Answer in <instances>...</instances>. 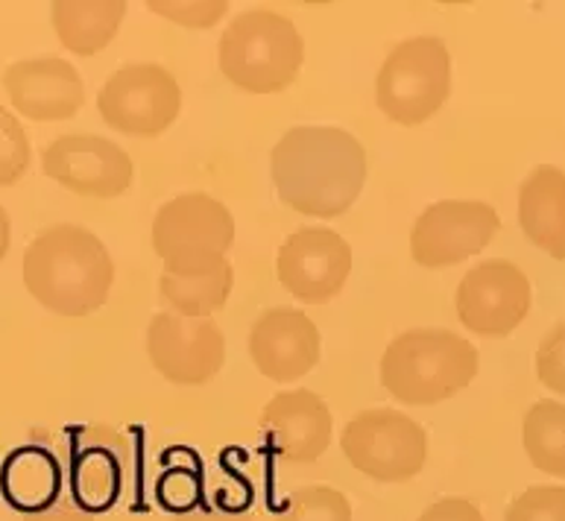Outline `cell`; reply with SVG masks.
Listing matches in <instances>:
<instances>
[{
  "instance_id": "6da1fadb",
  "label": "cell",
  "mask_w": 565,
  "mask_h": 521,
  "mask_svg": "<svg viewBox=\"0 0 565 521\" xmlns=\"http://www.w3.org/2000/svg\"><path fill=\"white\" fill-rule=\"evenodd\" d=\"M276 194L308 217H338L354 205L366 182L363 143L338 127H296L270 156Z\"/></svg>"
},
{
  "instance_id": "7a4b0ae2",
  "label": "cell",
  "mask_w": 565,
  "mask_h": 521,
  "mask_svg": "<svg viewBox=\"0 0 565 521\" xmlns=\"http://www.w3.org/2000/svg\"><path fill=\"white\" fill-rule=\"evenodd\" d=\"M115 281L109 249L94 232L60 223L39 232L24 253V285L35 302L62 317H85L106 305Z\"/></svg>"
},
{
  "instance_id": "3957f363",
  "label": "cell",
  "mask_w": 565,
  "mask_h": 521,
  "mask_svg": "<svg viewBox=\"0 0 565 521\" xmlns=\"http://www.w3.org/2000/svg\"><path fill=\"white\" fill-rule=\"evenodd\" d=\"M478 375V349L446 328L398 334L381 358V384L402 404L446 402Z\"/></svg>"
},
{
  "instance_id": "277c9868",
  "label": "cell",
  "mask_w": 565,
  "mask_h": 521,
  "mask_svg": "<svg viewBox=\"0 0 565 521\" xmlns=\"http://www.w3.org/2000/svg\"><path fill=\"white\" fill-rule=\"evenodd\" d=\"M302 62V33L273 9H246L220 35V71L249 94L290 88Z\"/></svg>"
},
{
  "instance_id": "5b68a950",
  "label": "cell",
  "mask_w": 565,
  "mask_h": 521,
  "mask_svg": "<svg viewBox=\"0 0 565 521\" xmlns=\"http://www.w3.org/2000/svg\"><path fill=\"white\" fill-rule=\"evenodd\" d=\"M235 244V217L209 194H182L164 202L152 220V249L170 276H205L226 260Z\"/></svg>"
},
{
  "instance_id": "8992f818",
  "label": "cell",
  "mask_w": 565,
  "mask_h": 521,
  "mask_svg": "<svg viewBox=\"0 0 565 521\" xmlns=\"http://www.w3.org/2000/svg\"><path fill=\"white\" fill-rule=\"evenodd\" d=\"M451 94V53L437 35L396 44L375 79V103L390 120L419 127Z\"/></svg>"
},
{
  "instance_id": "52a82bcc",
  "label": "cell",
  "mask_w": 565,
  "mask_h": 521,
  "mask_svg": "<svg viewBox=\"0 0 565 521\" xmlns=\"http://www.w3.org/2000/svg\"><path fill=\"white\" fill-rule=\"evenodd\" d=\"M340 448L366 478L379 483H405L428 462V430L407 413L375 407L347 422Z\"/></svg>"
},
{
  "instance_id": "ba28073f",
  "label": "cell",
  "mask_w": 565,
  "mask_h": 521,
  "mask_svg": "<svg viewBox=\"0 0 565 521\" xmlns=\"http://www.w3.org/2000/svg\"><path fill=\"white\" fill-rule=\"evenodd\" d=\"M100 118L111 129L136 138L161 135L182 109V88L168 67L141 62L115 71L97 97Z\"/></svg>"
},
{
  "instance_id": "9c48e42d",
  "label": "cell",
  "mask_w": 565,
  "mask_h": 521,
  "mask_svg": "<svg viewBox=\"0 0 565 521\" xmlns=\"http://www.w3.org/2000/svg\"><path fill=\"white\" fill-rule=\"evenodd\" d=\"M147 354L152 366L182 387L212 381L226 361V337L212 317L156 313L147 328Z\"/></svg>"
},
{
  "instance_id": "30bf717a",
  "label": "cell",
  "mask_w": 565,
  "mask_h": 521,
  "mask_svg": "<svg viewBox=\"0 0 565 521\" xmlns=\"http://www.w3.org/2000/svg\"><path fill=\"white\" fill-rule=\"evenodd\" d=\"M498 228H501V220L487 202H434L416 217L411 228V255L419 267H451L483 253Z\"/></svg>"
},
{
  "instance_id": "8fae6325",
  "label": "cell",
  "mask_w": 565,
  "mask_h": 521,
  "mask_svg": "<svg viewBox=\"0 0 565 521\" xmlns=\"http://www.w3.org/2000/svg\"><path fill=\"white\" fill-rule=\"evenodd\" d=\"M42 170L76 196L115 200L132 185L136 164L127 150L100 135H62L42 152Z\"/></svg>"
},
{
  "instance_id": "7c38bea8",
  "label": "cell",
  "mask_w": 565,
  "mask_h": 521,
  "mask_svg": "<svg viewBox=\"0 0 565 521\" xmlns=\"http://www.w3.org/2000/svg\"><path fill=\"white\" fill-rule=\"evenodd\" d=\"M455 305L472 334L507 337L531 311V281L510 260H483L463 276Z\"/></svg>"
},
{
  "instance_id": "4fadbf2b",
  "label": "cell",
  "mask_w": 565,
  "mask_h": 521,
  "mask_svg": "<svg viewBox=\"0 0 565 521\" xmlns=\"http://www.w3.org/2000/svg\"><path fill=\"white\" fill-rule=\"evenodd\" d=\"M352 273V246L326 226L299 228L279 246L276 276L299 302L322 305L343 290Z\"/></svg>"
},
{
  "instance_id": "5bb4252c",
  "label": "cell",
  "mask_w": 565,
  "mask_h": 521,
  "mask_svg": "<svg viewBox=\"0 0 565 521\" xmlns=\"http://www.w3.org/2000/svg\"><path fill=\"white\" fill-rule=\"evenodd\" d=\"M249 358L264 379L290 384L305 379L320 363V331L308 313L270 308L253 322Z\"/></svg>"
},
{
  "instance_id": "9a60e30c",
  "label": "cell",
  "mask_w": 565,
  "mask_h": 521,
  "mask_svg": "<svg viewBox=\"0 0 565 521\" xmlns=\"http://www.w3.org/2000/svg\"><path fill=\"white\" fill-rule=\"evenodd\" d=\"M262 437L273 455L285 462H313L331 443L329 404L311 390H287L273 395L262 411Z\"/></svg>"
},
{
  "instance_id": "2e32d148",
  "label": "cell",
  "mask_w": 565,
  "mask_h": 521,
  "mask_svg": "<svg viewBox=\"0 0 565 521\" xmlns=\"http://www.w3.org/2000/svg\"><path fill=\"white\" fill-rule=\"evenodd\" d=\"M9 103L30 120H68L85 103L83 76L60 56H39L3 71Z\"/></svg>"
},
{
  "instance_id": "e0dca14e",
  "label": "cell",
  "mask_w": 565,
  "mask_h": 521,
  "mask_svg": "<svg viewBox=\"0 0 565 521\" xmlns=\"http://www.w3.org/2000/svg\"><path fill=\"white\" fill-rule=\"evenodd\" d=\"M68 483L74 504L85 513H106L118 504L124 489V455L120 437L111 428H79L71 439Z\"/></svg>"
},
{
  "instance_id": "ac0fdd59",
  "label": "cell",
  "mask_w": 565,
  "mask_h": 521,
  "mask_svg": "<svg viewBox=\"0 0 565 521\" xmlns=\"http://www.w3.org/2000/svg\"><path fill=\"white\" fill-rule=\"evenodd\" d=\"M519 220L524 235L551 258L565 260V173L540 164L527 173L519 191Z\"/></svg>"
},
{
  "instance_id": "d6986e66",
  "label": "cell",
  "mask_w": 565,
  "mask_h": 521,
  "mask_svg": "<svg viewBox=\"0 0 565 521\" xmlns=\"http://www.w3.org/2000/svg\"><path fill=\"white\" fill-rule=\"evenodd\" d=\"M0 489L15 510L42 513L60 501L62 466L56 455L39 446H21L3 460Z\"/></svg>"
},
{
  "instance_id": "ffe728a7",
  "label": "cell",
  "mask_w": 565,
  "mask_h": 521,
  "mask_svg": "<svg viewBox=\"0 0 565 521\" xmlns=\"http://www.w3.org/2000/svg\"><path fill=\"white\" fill-rule=\"evenodd\" d=\"M127 18L124 0H60L51 7L53 30L62 47L76 56H94L118 35Z\"/></svg>"
},
{
  "instance_id": "44dd1931",
  "label": "cell",
  "mask_w": 565,
  "mask_h": 521,
  "mask_svg": "<svg viewBox=\"0 0 565 521\" xmlns=\"http://www.w3.org/2000/svg\"><path fill=\"white\" fill-rule=\"evenodd\" d=\"M235 285V269L228 260H223L220 267H214L205 276H170L161 273L159 278V296L161 302L168 305L173 313L182 317H212L228 302Z\"/></svg>"
},
{
  "instance_id": "7402d4cb",
  "label": "cell",
  "mask_w": 565,
  "mask_h": 521,
  "mask_svg": "<svg viewBox=\"0 0 565 521\" xmlns=\"http://www.w3.org/2000/svg\"><path fill=\"white\" fill-rule=\"evenodd\" d=\"M524 451L545 475L565 478V404L542 398L524 416Z\"/></svg>"
},
{
  "instance_id": "603a6c76",
  "label": "cell",
  "mask_w": 565,
  "mask_h": 521,
  "mask_svg": "<svg viewBox=\"0 0 565 521\" xmlns=\"http://www.w3.org/2000/svg\"><path fill=\"white\" fill-rule=\"evenodd\" d=\"M276 521H352V504L340 489L305 487L287 498Z\"/></svg>"
},
{
  "instance_id": "cb8c5ba5",
  "label": "cell",
  "mask_w": 565,
  "mask_h": 521,
  "mask_svg": "<svg viewBox=\"0 0 565 521\" xmlns=\"http://www.w3.org/2000/svg\"><path fill=\"white\" fill-rule=\"evenodd\" d=\"M30 164V138L21 120L0 106V185H15Z\"/></svg>"
},
{
  "instance_id": "d4e9b609",
  "label": "cell",
  "mask_w": 565,
  "mask_h": 521,
  "mask_svg": "<svg viewBox=\"0 0 565 521\" xmlns=\"http://www.w3.org/2000/svg\"><path fill=\"white\" fill-rule=\"evenodd\" d=\"M504 521H565V487H531L513 498Z\"/></svg>"
},
{
  "instance_id": "484cf974",
  "label": "cell",
  "mask_w": 565,
  "mask_h": 521,
  "mask_svg": "<svg viewBox=\"0 0 565 521\" xmlns=\"http://www.w3.org/2000/svg\"><path fill=\"white\" fill-rule=\"evenodd\" d=\"M147 7L161 18H170L182 26H212L228 12V3L223 0H200V3H188V0H150Z\"/></svg>"
},
{
  "instance_id": "4316f807",
  "label": "cell",
  "mask_w": 565,
  "mask_h": 521,
  "mask_svg": "<svg viewBox=\"0 0 565 521\" xmlns=\"http://www.w3.org/2000/svg\"><path fill=\"white\" fill-rule=\"evenodd\" d=\"M536 375L545 387L565 395V322H559L536 352Z\"/></svg>"
},
{
  "instance_id": "83f0119b",
  "label": "cell",
  "mask_w": 565,
  "mask_h": 521,
  "mask_svg": "<svg viewBox=\"0 0 565 521\" xmlns=\"http://www.w3.org/2000/svg\"><path fill=\"white\" fill-rule=\"evenodd\" d=\"M416 521H483V513L466 498H443L430 504Z\"/></svg>"
},
{
  "instance_id": "f1b7e54d",
  "label": "cell",
  "mask_w": 565,
  "mask_h": 521,
  "mask_svg": "<svg viewBox=\"0 0 565 521\" xmlns=\"http://www.w3.org/2000/svg\"><path fill=\"white\" fill-rule=\"evenodd\" d=\"M24 521H94L92 513H85L83 507L74 501H56L42 513H30Z\"/></svg>"
},
{
  "instance_id": "f546056e",
  "label": "cell",
  "mask_w": 565,
  "mask_h": 521,
  "mask_svg": "<svg viewBox=\"0 0 565 521\" xmlns=\"http://www.w3.org/2000/svg\"><path fill=\"white\" fill-rule=\"evenodd\" d=\"M177 521H249V515L232 513V510H191L182 513Z\"/></svg>"
},
{
  "instance_id": "4dcf8cb0",
  "label": "cell",
  "mask_w": 565,
  "mask_h": 521,
  "mask_svg": "<svg viewBox=\"0 0 565 521\" xmlns=\"http://www.w3.org/2000/svg\"><path fill=\"white\" fill-rule=\"evenodd\" d=\"M9 241H12V223H9L7 209L0 205V260L7 258L9 253Z\"/></svg>"
}]
</instances>
